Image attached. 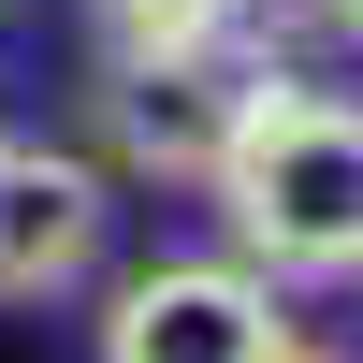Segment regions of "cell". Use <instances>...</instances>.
<instances>
[{
	"instance_id": "1",
	"label": "cell",
	"mask_w": 363,
	"mask_h": 363,
	"mask_svg": "<svg viewBox=\"0 0 363 363\" xmlns=\"http://www.w3.org/2000/svg\"><path fill=\"white\" fill-rule=\"evenodd\" d=\"M203 203H218L233 262H262L277 291L363 277V102L320 87V73H277L247 102V131H233V160H218Z\"/></svg>"
},
{
	"instance_id": "2",
	"label": "cell",
	"mask_w": 363,
	"mask_h": 363,
	"mask_svg": "<svg viewBox=\"0 0 363 363\" xmlns=\"http://www.w3.org/2000/svg\"><path fill=\"white\" fill-rule=\"evenodd\" d=\"M291 58L262 29H203V44H116L102 58V174H160V189H218L247 102L277 87Z\"/></svg>"
},
{
	"instance_id": "3",
	"label": "cell",
	"mask_w": 363,
	"mask_h": 363,
	"mask_svg": "<svg viewBox=\"0 0 363 363\" xmlns=\"http://www.w3.org/2000/svg\"><path fill=\"white\" fill-rule=\"evenodd\" d=\"M291 349L306 335H291L277 277L233 247H174L102 291V363H291Z\"/></svg>"
},
{
	"instance_id": "4",
	"label": "cell",
	"mask_w": 363,
	"mask_h": 363,
	"mask_svg": "<svg viewBox=\"0 0 363 363\" xmlns=\"http://www.w3.org/2000/svg\"><path fill=\"white\" fill-rule=\"evenodd\" d=\"M102 233H116L102 145L0 131V306H58V291H87V277H102Z\"/></svg>"
},
{
	"instance_id": "5",
	"label": "cell",
	"mask_w": 363,
	"mask_h": 363,
	"mask_svg": "<svg viewBox=\"0 0 363 363\" xmlns=\"http://www.w3.org/2000/svg\"><path fill=\"white\" fill-rule=\"evenodd\" d=\"M87 29L116 44H203V29H247V0H87Z\"/></svg>"
},
{
	"instance_id": "6",
	"label": "cell",
	"mask_w": 363,
	"mask_h": 363,
	"mask_svg": "<svg viewBox=\"0 0 363 363\" xmlns=\"http://www.w3.org/2000/svg\"><path fill=\"white\" fill-rule=\"evenodd\" d=\"M306 29H335V44H363V0H291Z\"/></svg>"
},
{
	"instance_id": "7",
	"label": "cell",
	"mask_w": 363,
	"mask_h": 363,
	"mask_svg": "<svg viewBox=\"0 0 363 363\" xmlns=\"http://www.w3.org/2000/svg\"><path fill=\"white\" fill-rule=\"evenodd\" d=\"M291 363H335V349H291Z\"/></svg>"
}]
</instances>
